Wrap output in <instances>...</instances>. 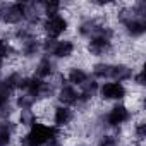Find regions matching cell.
Segmentation results:
<instances>
[{
	"instance_id": "obj_17",
	"label": "cell",
	"mask_w": 146,
	"mask_h": 146,
	"mask_svg": "<svg viewBox=\"0 0 146 146\" xmlns=\"http://www.w3.org/2000/svg\"><path fill=\"white\" fill-rule=\"evenodd\" d=\"M88 79H90V74L81 67H70L69 74H67V81L70 86H83Z\"/></svg>"
},
{
	"instance_id": "obj_28",
	"label": "cell",
	"mask_w": 146,
	"mask_h": 146,
	"mask_svg": "<svg viewBox=\"0 0 146 146\" xmlns=\"http://www.w3.org/2000/svg\"><path fill=\"white\" fill-rule=\"evenodd\" d=\"M132 79H134V83H136L137 86H144V72L139 70L137 74H132Z\"/></svg>"
},
{
	"instance_id": "obj_25",
	"label": "cell",
	"mask_w": 146,
	"mask_h": 146,
	"mask_svg": "<svg viewBox=\"0 0 146 146\" xmlns=\"http://www.w3.org/2000/svg\"><path fill=\"white\" fill-rule=\"evenodd\" d=\"M33 36H36L35 35V31L29 28V26H26V28H19L17 31H16V38L23 43V41H26V40H29V38H33Z\"/></svg>"
},
{
	"instance_id": "obj_1",
	"label": "cell",
	"mask_w": 146,
	"mask_h": 146,
	"mask_svg": "<svg viewBox=\"0 0 146 146\" xmlns=\"http://www.w3.org/2000/svg\"><path fill=\"white\" fill-rule=\"evenodd\" d=\"M60 136L58 129L55 125H46V124H41V122H35L29 131L24 134L21 144L24 146H45L50 139Z\"/></svg>"
},
{
	"instance_id": "obj_7",
	"label": "cell",
	"mask_w": 146,
	"mask_h": 146,
	"mask_svg": "<svg viewBox=\"0 0 146 146\" xmlns=\"http://www.w3.org/2000/svg\"><path fill=\"white\" fill-rule=\"evenodd\" d=\"M100 96L105 100V102H119V100H124L125 95H127V90L122 83H103L100 88Z\"/></svg>"
},
{
	"instance_id": "obj_24",
	"label": "cell",
	"mask_w": 146,
	"mask_h": 146,
	"mask_svg": "<svg viewBox=\"0 0 146 146\" xmlns=\"http://www.w3.org/2000/svg\"><path fill=\"white\" fill-rule=\"evenodd\" d=\"M16 55V48L9 43V40L0 38V57L2 58H11Z\"/></svg>"
},
{
	"instance_id": "obj_22",
	"label": "cell",
	"mask_w": 146,
	"mask_h": 146,
	"mask_svg": "<svg viewBox=\"0 0 146 146\" xmlns=\"http://www.w3.org/2000/svg\"><path fill=\"white\" fill-rule=\"evenodd\" d=\"M11 96H12V90L5 84L4 79H0V107H5L11 103Z\"/></svg>"
},
{
	"instance_id": "obj_13",
	"label": "cell",
	"mask_w": 146,
	"mask_h": 146,
	"mask_svg": "<svg viewBox=\"0 0 146 146\" xmlns=\"http://www.w3.org/2000/svg\"><path fill=\"white\" fill-rule=\"evenodd\" d=\"M100 28H102L100 19H96V17H88V19H84V21L79 23L78 33H79V36H83V38H93Z\"/></svg>"
},
{
	"instance_id": "obj_27",
	"label": "cell",
	"mask_w": 146,
	"mask_h": 146,
	"mask_svg": "<svg viewBox=\"0 0 146 146\" xmlns=\"http://www.w3.org/2000/svg\"><path fill=\"white\" fill-rule=\"evenodd\" d=\"M98 146H119V137H117V136L107 134V136H103V137L100 139Z\"/></svg>"
},
{
	"instance_id": "obj_16",
	"label": "cell",
	"mask_w": 146,
	"mask_h": 146,
	"mask_svg": "<svg viewBox=\"0 0 146 146\" xmlns=\"http://www.w3.org/2000/svg\"><path fill=\"white\" fill-rule=\"evenodd\" d=\"M40 52H41V41H40L36 36H33V38L23 41V46H21V55H23V57L33 58V57H36Z\"/></svg>"
},
{
	"instance_id": "obj_5",
	"label": "cell",
	"mask_w": 146,
	"mask_h": 146,
	"mask_svg": "<svg viewBox=\"0 0 146 146\" xmlns=\"http://www.w3.org/2000/svg\"><path fill=\"white\" fill-rule=\"evenodd\" d=\"M67 28H69V21L62 14L50 16L43 21V31L48 40H57L60 35H64L67 31Z\"/></svg>"
},
{
	"instance_id": "obj_21",
	"label": "cell",
	"mask_w": 146,
	"mask_h": 146,
	"mask_svg": "<svg viewBox=\"0 0 146 146\" xmlns=\"http://www.w3.org/2000/svg\"><path fill=\"white\" fill-rule=\"evenodd\" d=\"M23 74H21V72H17V70H14V72H11V74L4 79L5 81V84L14 91V90H19L21 88V83H23Z\"/></svg>"
},
{
	"instance_id": "obj_4",
	"label": "cell",
	"mask_w": 146,
	"mask_h": 146,
	"mask_svg": "<svg viewBox=\"0 0 146 146\" xmlns=\"http://www.w3.org/2000/svg\"><path fill=\"white\" fill-rule=\"evenodd\" d=\"M131 119H132L131 110H129L125 105L119 103V105H113V107H112V108L103 115V117H102V122H103V125H105V127L117 129V127H120V125L127 124Z\"/></svg>"
},
{
	"instance_id": "obj_19",
	"label": "cell",
	"mask_w": 146,
	"mask_h": 146,
	"mask_svg": "<svg viewBox=\"0 0 146 146\" xmlns=\"http://www.w3.org/2000/svg\"><path fill=\"white\" fill-rule=\"evenodd\" d=\"M110 72H112V64H108V62H98L93 65V76L96 79L110 78Z\"/></svg>"
},
{
	"instance_id": "obj_29",
	"label": "cell",
	"mask_w": 146,
	"mask_h": 146,
	"mask_svg": "<svg viewBox=\"0 0 146 146\" xmlns=\"http://www.w3.org/2000/svg\"><path fill=\"white\" fill-rule=\"evenodd\" d=\"M45 146H62V139H60V136H57V137H53V139H50Z\"/></svg>"
},
{
	"instance_id": "obj_18",
	"label": "cell",
	"mask_w": 146,
	"mask_h": 146,
	"mask_svg": "<svg viewBox=\"0 0 146 146\" xmlns=\"http://www.w3.org/2000/svg\"><path fill=\"white\" fill-rule=\"evenodd\" d=\"M40 7H41L43 14H45L46 17H50V16H57V14L60 12L62 4L57 2V0H41V2H40Z\"/></svg>"
},
{
	"instance_id": "obj_2",
	"label": "cell",
	"mask_w": 146,
	"mask_h": 146,
	"mask_svg": "<svg viewBox=\"0 0 146 146\" xmlns=\"http://www.w3.org/2000/svg\"><path fill=\"white\" fill-rule=\"evenodd\" d=\"M115 36V31L110 26L102 24V28L96 31V35L93 38H90L88 43V52L93 57H103L108 55L112 52V40Z\"/></svg>"
},
{
	"instance_id": "obj_12",
	"label": "cell",
	"mask_w": 146,
	"mask_h": 146,
	"mask_svg": "<svg viewBox=\"0 0 146 146\" xmlns=\"http://www.w3.org/2000/svg\"><path fill=\"white\" fill-rule=\"evenodd\" d=\"M78 91L74 86H70V84H64L58 88V93H57V98L60 102V105L64 107H72V105H76L78 103Z\"/></svg>"
},
{
	"instance_id": "obj_8",
	"label": "cell",
	"mask_w": 146,
	"mask_h": 146,
	"mask_svg": "<svg viewBox=\"0 0 146 146\" xmlns=\"http://www.w3.org/2000/svg\"><path fill=\"white\" fill-rule=\"evenodd\" d=\"M23 21H26L29 26H36L41 21L40 2H23Z\"/></svg>"
},
{
	"instance_id": "obj_9",
	"label": "cell",
	"mask_w": 146,
	"mask_h": 146,
	"mask_svg": "<svg viewBox=\"0 0 146 146\" xmlns=\"http://www.w3.org/2000/svg\"><path fill=\"white\" fill-rule=\"evenodd\" d=\"M57 72V65L55 62L48 57V55H43L40 58V62L36 64V69H35V78L38 79H46V78H52L53 74Z\"/></svg>"
},
{
	"instance_id": "obj_11",
	"label": "cell",
	"mask_w": 146,
	"mask_h": 146,
	"mask_svg": "<svg viewBox=\"0 0 146 146\" xmlns=\"http://www.w3.org/2000/svg\"><path fill=\"white\" fill-rule=\"evenodd\" d=\"M72 120H74V112H72L70 107L58 105V107L53 110V122H55V127H57V129L69 125Z\"/></svg>"
},
{
	"instance_id": "obj_30",
	"label": "cell",
	"mask_w": 146,
	"mask_h": 146,
	"mask_svg": "<svg viewBox=\"0 0 146 146\" xmlns=\"http://www.w3.org/2000/svg\"><path fill=\"white\" fill-rule=\"evenodd\" d=\"M2 67H4V58L0 57V70H2Z\"/></svg>"
},
{
	"instance_id": "obj_23",
	"label": "cell",
	"mask_w": 146,
	"mask_h": 146,
	"mask_svg": "<svg viewBox=\"0 0 146 146\" xmlns=\"http://www.w3.org/2000/svg\"><path fill=\"white\" fill-rule=\"evenodd\" d=\"M36 120V113L33 110H21V115H19V124L24 125V127H31Z\"/></svg>"
},
{
	"instance_id": "obj_6",
	"label": "cell",
	"mask_w": 146,
	"mask_h": 146,
	"mask_svg": "<svg viewBox=\"0 0 146 146\" xmlns=\"http://www.w3.org/2000/svg\"><path fill=\"white\" fill-rule=\"evenodd\" d=\"M0 21L4 24H19L23 21V2H2L0 4Z\"/></svg>"
},
{
	"instance_id": "obj_26",
	"label": "cell",
	"mask_w": 146,
	"mask_h": 146,
	"mask_svg": "<svg viewBox=\"0 0 146 146\" xmlns=\"http://www.w3.org/2000/svg\"><path fill=\"white\" fill-rule=\"evenodd\" d=\"M134 136H136L137 141H144V137H146V124L143 120H139L134 125Z\"/></svg>"
},
{
	"instance_id": "obj_3",
	"label": "cell",
	"mask_w": 146,
	"mask_h": 146,
	"mask_svg": "<svg viewBox=\"0 0 146 146\" xmlns=\"http://www.w3.org/2000/svg\"><path fill=\"white\" fill-rule=\"evenodd\" d=\"M41 50L45 55H52L55 58H69L76 50V45L70 40H45L41 41Z\"/></svg>"
},
{
	"instance_id": "obj_10",
	"label": "cell",
	"mask_w": 146,
	"mask_h": 146,
	"mask_svg": "<svg viewBox=\"0 0 146 146\" xmlns=\"http://www.w3.org/2000/svg\"><path fill=\"white\" fill-rule=\"evenodd\" d=\"M134 70L131 65L127 64H112V72H110V79L113 83H125L129 79H132Z\"/></svg>"
},
{
	"instance_id": "obj_14",
	"label": "cell",
	"mask_w": 146,
	"mask_h": 146,
	"mask_svg": "<svg viewBox=\"0 0 146 146\" xmlns=\"http://www.w3.org/2000/svg\"><path fill=\"white\" fill-rule=\"evenodd\" d=\"M124 29L131 38H139L146 33V17H134L124 23Z\"/></svg>"
},
{
	"instance_id": "obj_31",
	"label": "cell",
	"mask_w": 146,
	"mask_h": 146,
	"mask_svg": "<svg viewBox=\"0 0 146 146\" xmlns=\"http://www.w3.org/2000/svg\"><path fill=\"white\" fill-rule=\"evenodd\" d=\"M21 146H24V144H21Z\"/></svg>"
},
{
	"instance_id": "obj_20",
	"label": "cell",
	"mask_w": 146,
	"mask_h": 146,
	"mask_svg": "<svg viewBox=\"0 0 146 146\" xmlns=\"http://www.w3.org/2000/svg\"><path fill=\"white\" fill-rule=\"evenodd\" d=\"M35 105H36V100L28 93H23V95H19L16 98V107L19 110H33Z\"/></svg>"
},
{
	"instance_id": "obj_15",
	"label": "cell",
	"mask_w": 146,
	"mask_h": 146,
	"mask_svg": "<svg viewBox=\"0 0 146 146\" xmlns=\"http://www.w3.org/2000/svg\"><path fill=\"white\" fill-rule=\"evenodd\" d=\"M16 124L12 120H0V146H11Z\"/></svg>"
}]
</instances>
